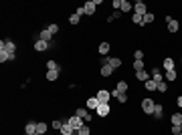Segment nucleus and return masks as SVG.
<instances>
[{"mask_svg": "<svg viewBox=\"0 0 182 135\" xmlns=\"http://www.w3.org/2000/svg\"><path fill=\"white\" fill-rule=\"evenodd\" d=\"M63 123H69V125H71V129L77 133V131H79V129L85 125V121H83V119H79L77 115H73V117H69V119H63Z\"/></svg>", "mask_w": 182, "mask_h": 135, "instance_id": "nucleus-1", "label": "nucleus"}, {"mask_svg": "<svg viewBox=\"0 0 182 135\" xmlns=\"http://www.w3.org/2000/svg\"><path fill=\"white\" fill-rule=\"evenodd\" d=\"M0 50H6L8 54H12V57H14V54H16V44L12 43L10 39H4L2 43H0Z\"/></svg>", "mask_w": 182, "mask_h": 135, "instance_id": "nucleus-2", "label": "nucleus"}, {"mask_svg": "<svg viewBox=\"0 0 182 135\" xmlns=\"http://www.w3.org/2000/svg\"><path fill=\"white\" fill-rule=\"evenodd\" d=\"M156 103H158V101H154V99H144L142 101V111H144L146 115H152L154 109H156Z\"/></svg>", "mask_w": 182, "mask_h": 135, "instance_id": "nucleus-3", "label": "nucleus"}, {"mask_svg": "<svg viewBox=\"0 0 182 135\" xmlns=\"http://www.w3.org/2000/svg\"><path fill=\"white\" fill-rule=\"evenodd\" d=\"M109 111H111L109 103H99V107L95 109V113H97V117H107V115H109Z\"/></svg>", "mask_w": 182, "mask_h": 135, "instance_id": "nucleus-4", "label": "nucleus"}, {"mask_svg": "<svg viewBox=\"0 0 182 135\" xmlns=\"http://www.w3.org/2000/svg\"><path fill=\"white\" fill-rule=\"evenodd\" d=\"M49 49H51V43L41 40V39L34 40V50H37V53H45V50H49Z\"/></svg>", "mask_w": 182, "mask_h": 135, "instance_id": "nucleus-5", "label": "nucleus"}, {"mask_svg": "<svg viewBox=\"0 0 182 135\" xmlns=\"http://www.w3.org/2000/svg\"><path fill=\"white\" fill-rule=\"evenodd\" d=\"M97 101L99 103H109V99H111V91H105V89H99L97 91Z\"/></svg>", "mask_w": 182, "mask_h": 135, "instance_id": "nucleus-6", "label": "nucleus"}, {"mask_svg": "<svg viewBox=\"0 0 182 135\" xmlns=\"http://www.w3.org/2000/svg\"><path fill=\"white\" fill-rule=\"evenodd\" d=\"M134 14H140V16H144V14H148V6H146L142 0H138L136 4H134Z\"/></svg>", "mask_w": 182, "mask_h": 135, "instance_id": "nucleus-7", "label": "nucleus"}, {"mask_svg": "<svg viewBox=\"0 0 182 135\" xmlns=\"http://www.w3.org/2000/svg\"><path fill=\"white\" fill-rule=\"evenodd\" d=\"M75 115L79 117V119H83V121H91L89 111H87V109H83V107H79V109H77V111H75Z\"/></svg>", "mask_w": 182, "mask_h": 135, "instance_id": "nucleus-8", "label": "nucleus"}, {"mask_svg": "<svg viewBox=\"0 0 182 135\" xmlns=\"http://www.w3.org/2000/svg\"><path fill=\"white\" fill-rule=\"evenodd\" d=\"M85 105H87V109H89V111H95V109L99 107V101H97V97H89V99L85 101Z\"/></svg>", "mask_w": 182, "mask_h": 135, "instance_id": "nucleus-9", "label": "nucleus"}, {"mask_svg": "<svg viewBox=\"0 0 182 135\" xmlns=\"http://www.w3.org/2000/svg\"><path fill=\"white\" fill-rule=\"evenodd\" d=\"M24 133H27V135H34V133H37V121H28V123L24 125Z\"/></svg>", "mask_w": 182, "mask_h": 135, "instance_id": "nucleus-10", "label": "nucleus"}, {"mask_svg": "<svg viewBox=\"0 0 182 135\" xmlns=\"http://www.w3.org/2000/svg\"><path fill=\"white\" fill-rule=\"evenodd\" d=\"M83 8H85V14H87V16H93V14H95V2H93V0L85 2Z\"/></svg>", "mask_w": 182, "mask_h": 135, "instance_id": "nucleus-11", "label": "nucleus"}, {"mask_svg": "<svg viewBox=\"0 0 182 135\" xmlns=\"http://www.w3.org/2000/svg\"><path fill=\"white\" fill-rule=\"evenodd\" d=\"M162 115H164V105L156 103V109H154V113H152V117H154V119H162Z\"/></svg>", "mask_w": 182, "mask_h": 135, "instance_id": "nucleus-12", "label": "nucleus"}, {"mask_svg": "<svg viewBox=\"0 0 182 135\" xmlns=\"http://www.w3.org/2000/svg\"><path fill=\"white\" fill-rule=\"evenodd\" d=\"M109 50H111V44H109V43H101V44L97 46V53L101 54V57H105V54L109 53Z\"/></svg>", "mask_w": 182, "mask_h": 135, "instance_id": "nucleus-13", "label": "nucleus"}, {"mask_svg": "<svg viewBox=\"0 0 182 135\" xmlns=\"http://www.w3.org/2000/svg\"><path fill=\"white\" fill-rule=\"evenodd\" d=\"M164 71H174V67H176V63H174V58H170V57H166L164 58Z\"/></svg>", "mask_w": 182, "mask_h": 135, "instance_id": "nucleus-14", "label": "nucleus"}, {"mask_svg": "<svg viewBox=\"0 0 182 135\" xmlns=\"http://www.w3.org/2000/svg\"><path fill=\"white\" fill-rule=\"evenodd\" d=\"M107 65L114 67V69H119V67H121V58H118V57H107Z\"/></svg>", "mask_w": 182, "mask_h": 135, "instance_id": "nucleus-15", "label": "nucleus"}, {"mask_svg": "<svg viewBox=\"0 0 182 135\" xmlns=\"http://www.w3.org/2000/svg\"><path fill=\"white\" fill-rule=\"evenodd\" d=\"M38 39H41V40H47V43H53V35H51V32L47 30V28L38 32Z\"/></svg>", "mask_w": 182, "mask_h": 135, "instance_id": "nucleus-16", "label": "nucleus"}, {"mask_svg": "<svg viewBox=\"0 0 182 135\" xmlns=\"http://www.w3.org/2000/svg\"><path fill=\"white\" fill-rule=\"evenodd\" d=\"M152 81H156V83H162L164 81L162 71H160V69H152Z\"/></svg>", "mask_w": 182, "mask_h": 135, "instance_id": "nucleus-17", "label": "nucleus"}, {"mask_svg": "<svg viewBox=\"0 0 182 135\" xmlns=\"http://www.w3.org/2000/svg\"><path fill=\"white\" fill-rule=\"evenodd\" d=\"M111 97H115L118 103H128V93H115V91H111Z\"/></svg>", "mask_w": 182, "mask_h": 135, "instance_id": "nucleus-18", "label": "nucleus"}, {"mask_svg": "<svg viewBox=\"0 0 182 135\" xmlns=\"http://www.w3.org/2000/svg\"><path fill=\"white\" fill-rule=\"evenodd\" d=\"M144 89H146V91H150V93H152V91H158V83L150 79V81H146V83H144Z\"/></svg>", "mask_w": 182, "mask_h": 135, "instance_id": "nucleus-19", "label": "nucleus"}, {"mask_svg": "<svg viewBox=\"0 0 182 135\" xmlns=\"http://www.w3.org/2000/svg\"><path fill=\"white\" fill-rule=\"evenodd\" d=\"M136 77H138V81H142V83L150 81V73H148V71H138Z\"/></svg>", "mask_w": 182, "mask_h": 135, "instance_id": "nucleus-20", "label": "nucleus"}, {"mask_svg": "<svg viewBox=\"0 0 182 135\" xmlns=\"http://www.w3.org/2000/svg\"><path fill=\"white\" fill-rule=\"evenodd\" d=\"M114 67H109V65H103L101 67V77H111V75H114Z\"/></svg>", "mask_w": 182, "mask_h": 135, "instance_id": "nucleus-21", "label": "nucleus"}, {"mask_svg": "<svg viewBox=\"0 0 182 135\" xmlns=\"http://www.w3.org/2000/svg\"><path fill=\"white\" fill-rule=\"evenodd\" d=\"M47 131H49V125L45 123V121H38L37 123V133H41V135H45Z\"/></svg>", "mask_w": 182, "mask_h": 135, "instance_id": "nucleus-22", "label": "nucleus"}, {"mask_svg": "<svg viewBox=\"0 0 182 135\" xmlns=\"http://www.w3.org/2000/svg\"><path fill=\"white\" fill-rule=\"evenodd\" d=\"M180 30V24H178V20H172V22H168V32H178Z\"/></svg>", "mask_w": 182, "mask_h": 135, "instance_id": "nucleus-23", "label": "nucleus"}, {"mask_svg": "<svg viewBox=\"0 0 182 135\" xmlns=\"http://www.w3.org/2000/svg\"><path fill=\"white\" fill-rule=\"evenodd\" d=\"M114 91H115V93H128V83H125V81H119L118 85H115Z\"/></svg>", "mask_w": 182, "mask_h": 135, "instance_id": "nucleus-24", "label": "nucleus"}, {"mask_svg": "<svg viewBox=\"0 0 182 135\" xmlns=\"http://www.w3.org/2000/svg\"><path fill=\"white\" fill-rule=\"evenodd\" d=\"M47 69H49V71H61V67H59L57 61H53V58H51V61H47Z\"/></svg>", "mask_w": 182, "mask_h": 135, "instance_id": "nucleus-25", "label": "nucleus"}, {"mask_svg": "<svg viewBox=\"0 0 182 135\" xmlns=\"http://www.w3.org/2000/svg\"><path fill=\"white\" fill-rule=\"evenodd\" d=\"M172 125H182V113H174V115L170 117Z\"/></svg>", "mask_w": 182, "mask_h": 135, "instance_id": "nucleus-26", "label": "nucleus"}, {"mask_svg": "<svg viewBox=\"0 0 182 135\" xmlns=\"http://www.w3.org/2000/svg\"><path fill=\"white\" fill-rule=\"evenodd\" d=\"M75 131L71 129V125L69 123H63V127H61V135H73Z\"/></svg>", "mask_w": 182, "mask_h": 135, "instance_id": "nucleus-27", "label": "nucleus"}, {"mask_svg": "<svg viewBox=\"0 0 182 135\" xmlns=\"http://www.w3.org/2000/svg\"><path fill=\"white\" fill-rule=\"evenodd\" d=\"M132 22H134V24H138V26H144V16H140V14H132Z\"/></svg>", "mask_w": 182, "mask_h": 135, "instance_id": "nucleus-28", "label": "nucleus"}, {"mask_svg": "<svg viewBox=\"0 0 182 135\" xmlns=\"http://www.w3.org/2000/svg\"><path fill=\"white\" fill-rule=\"evenodd\" d=\"M59 79V71H47V81H57Z\"/></svg>", "mask_w": 182, "mask_h": 135, "instance_id": "nucleus-29", "label": "nucleus"}, {"mask_svg": "<svg viewBox=\"0 0 182 135\" xmlns=\"http://www.w3.org/2000/svg\"><path fill=\"white\" fill-rule=\"evenodd\" d=\"M132 10V4L128 0H121V6H119V12H129Z\"/></svg>", "mask_w": 182, "mask_h": 135, "instance_id": "nucleus-30", "label": "nucleus"}, {"mask_svg": "<svg viewBox=\"0 0 182 135\" xmlns=\"http://www.w3.org/2000/svg\"><path fill=\"white\" fill-rule=\"evenodd\" d=\"M176 79H178V75H176V69L174 71H166V81H176Z\"/></svg>", "mask_w": 182, "mask_h": 135, "instance_id": "nucleus-31", "label": "nucleus"}, {"mask_svg": "<svg viewBox=\"0 0 182 135\" xmlns=\"http://www.w3.org/2000/svg\"><path fill=\"white\" fill-rule=\"evenodd\" d=\"M81 22V16H77V14H71L69 16V24H73V26H75V24H79Z\"/></svg>", "mask_w": 182, "mask_h": 135, "instance_id": "nucleus-32", "label": "nucleus"}, {"mask_svg": "<svg viewBox=\"0 0 182 135\" xmlns=\"http://www.w3.org/2000/svg\"><path fill=\"white\" fill-rule=\"evenodd\" d=\"M47 30H49L51 35L55 36V35H57V32H59V24H55V22H53V24H49V26H47Z\"/></svg>", "mask_w": 182, "mask_h": 135, "instance_id": "nucleus-33", "label": "nucleus"}, {"mask_svg": "<svg viewBox=\"0 0 182 135\" xmlns=\"http://www.w3.org/2000/svg\"><path fill=\"white\" fill-rule=\"evenodd\" d=\"M134 71H144V61H134Z\"/></svg>", "mask_w": 182, "mask_h": 135, "instance_id": "nucleus-34", "label": "nucleus"}, {"mask_svg": "<svg viewBox=\"0 0 182 135\" xmlns=\"http://www.w3.org/2000/svg\"><path fill=\"white\" fill-rule=\"evenodd\" d=\"M61 127H63V119H53V129L61 131Z\"/></svg>", "mask_w": 182, "mask_h": 135, "instance_id": "nucleus-35", "label": "nucleus"}, {"mask_svg": "<svg viewBox=\"0 0 182 135\" xmlns=\"http://www.w3.org/2000/svg\"><path fill=\"white\" fill-rule=\"evenodd\" d=\"M77 135H91V129L87 127V125H83V127H81L79 131H77Z\"/></svg>", "mask_w": 182, "mask_h": 135, "instance_id": "nucleus-36", "label": "nucleus"}, {"mask_svg": "<svg viewBox=\"0 0 182 135\" xmlns=\"http://www.w3.org/2000/svg\"><path fill=\"white\" fill-rule=\"evenodd\" d=\"M144 58V50H136L134 53V61H142Z\"/></svg>", "mask_w": 182, "mask_h": 135, "instance_id": "nucleus-37", "label": "nucleus"}, {"mask_svg": "<svg viewBox=\"0 0 182 135\" xmlns=\"http://www.w3.org/2000/svg\"><path fill=\"white\" fill-rule=\"evenodd\" d=\"M170 131L174 133V135H180V133H182V125H172V129H170Z\"/></svg>", "mask_w": 182, "mask_h": 135, "instance_id": "nucleus-38", "label": "nucleus"}, {"mask_svg": "<svg viewBox=\"0 0 182 135\" xmlns=\"http://www.w3.org/2000/svg\"><path fill=\"white\" fill-rule=\"evenodd\" d=\"M152 20H154V14H152V12H148V14H144V24H150Z\"/></svg>", "mask_w": 182, "mask_h": 135, "instance_id": "nucleus-39", "label": "nucleus"}, {"mask_svg": "<svg viewBox=\"0 0 182 135\" xmlns=\"http://www.w3.org/2000/svg\"><path fill=\"white\" fill-rule=\"evenodd\" d=\"M166 89H168V87H166V81L158 83V91H160V93H166Z\"/></svg>", "mask_w": 182, "mask_h": 135, "instance_id": "nucleus-40", "label": "nucleus"}, {"mask_svg": "<svg viewBox=\"0 0 182 135\" xmlns=\"http://www.w3.org/2000/svg\"><path fill=\"white\" fill-rule=\"evenodd\" d=\"M111 6H114L115 10H119V6H121V0H114V2H111Z\"/></svg>", "mask_w": 182, "mask_h": 135, "instance_id": "nucleus-41", "label": "nucleus"}, {"mask_svg": "<svg viewBox=\"0 0 182 135\" xmlns=\"http://www.w3.org/2000/svg\"><path fill=\"white\" fill-rule=\"evenodd\" d=\"M75 14H77V16H83V14H85V8H83V6H79V8L75 10Z\"/></svg>", "mask_w": 182, "mask_h": 135, "instance_id": "nucleus-42", "label": "nucleus"}, {"mask_svg": "<svg viewBox=\"0 0 182 135\" xmlns=\"http://www.w3.org/2000/svg\"><path fill=\"white\" fill-rule=\"evenodd\" d=\"M176 105H178V107H182V95L178 97V99H176Z\"/></svg>", "mask_w": 182, "mask_h": 135, "instance_id": "nucleus-43", "label": "nucleus"}, {"mask_svg": "<svg viewBox=\"0 0 182 135\" xmlns=\"http://www.w3.org/2000/svg\"><path fill=\"white\" fill-rule=\"evenodd\" d=\"M34 135H41V133H34Z\"/></svg>", "mask_w": 182, "mask_h": 135, "instance_id": "nucleus-44", "label": "nucleus"}, {"mask_svg": "<svg viewBox=\"0 0 182 135\" xmlns=\"http://www.w3.org/2000/svg\"><path fill=\"white\" fill-rule=\"evenodd\" d=\"M180 63H182V57H180Z\"/></svg>", "mask_w": 182, "mask_h": 135, "instance_id": "nucleus-45", "label": "nucleus"}, {"mask_svg": "<svg viewBox=\"0 0 182 135\" xmlns=\"http://www.w3.org/2000/svg\"><path fill=\"white\" fill-rule=\"evenodd\" d=\"M180 135H182V133H180Z\"/></svg>", "mask_w": 182, "mask_h": 135, "instance_id": "nucleus-46", "label": "nucleus"}]
</instances>
